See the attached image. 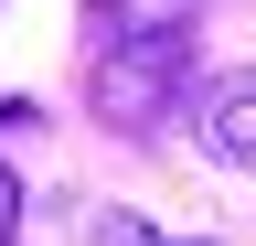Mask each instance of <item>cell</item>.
Instances as JSON below:
<instances>
[{
    "instance_id": "cell-2",
    "label": "cell",
    "mask_w": 256,
    "mask_h": 246,
    "mask_svg": "<svg viewBox=\"0 0 256 246\" xmlns=\"http://www.w3.org/2000/svg\"><path fill=\"white\" fill-rule=\"evenodd\" d=\"M203 150H214V161H256V65L214 86V107H203Z\"/></svg>"
},
{
    "instance_id": "cell-4",
    "label": "cell",
    "mask_w": 256,
    "mask_h": 246,
    "mask_svg": "<svg viewBox=\"0 0 256 246\" xmlns=\"http://www.w3.org/2000/svg\"><path fill=\"white\" fill-rule=\"evenodd\" d=\"M22 235V182H11V161H0V246Z\"/></svg>"
},
{
    "instance_id": "cell-3",
    "label": "cell",
    "mask_w": 256,
    "mask_h": 246,
    "mask_svg": "<svg viewBox=\"0 0 256 246\" xmlns=\"http://www.w3.org/2000/svg\"><path fill=\"white\" fill-rule=\"evenodd\" d=\"M96 246H160V235L139 225V214H96Z\"/></svg>"
},
{
    "instance_id": "cell-5",
    "label": "cell",
    "mask_w": 256,
    "mask_h": 246,
    "mask_svg": "<svg viewBox=\"0 0 256 246\" xmlns=\"http://www.w3.org/2000/svg\"><path fill=\"white\" fill-rule=\"evenodd\" d=\"M160 246H171V235H160ZM182 246H214V235H182Z\"/></svg>"
},
{
    "instance_id": "cell-1",
    "label": "cell",
    "mask_w": 256,
    "mask_h": 246,
    "mask_svg": "<svg viewBox=\"0 0 256 246\" xmlns=\"http://www.w3.org/2000/svg\"><path fill=\"white\" fill-rule=\"evenodd\" d=\"M182 65H192V43L171 33V22H160V33H128L107 65H96V118H107V129H150V118L171 107Z\"/></svg>"
}]
</instances>
